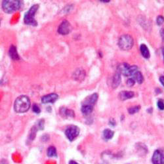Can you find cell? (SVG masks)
Segmentation results:
<instances>
[{"label": "cell", "mask_w": 164, "mask_h": 164, "mask_svg": "<svg viewBox=\"0 0 164 164\" xmlns=\"http://www.w3.org/2000/svg\"><path fill=\"white\" fill-rule=\"evenodd\" d=\"M30 105L31 103L28 97L22 95L15 100L14 103V110L17 113H24L29 110Z\"/></svg>", "instance_id": "1"}, {"label": "cell", "mask_w": 164, "mask_h": 164, "mask_svg": "<svg viewBox=\"0 0 164 164\" xmlns=\"http://www.w3.org/2000/svg\"><path fill=\"white\" fill-rule=\"evenodd\" d=\"M22 1L18 0H5L2 2V9L7 13H12L20 9Z\"/></svg>", "instance_id": "2"}, {"label": "cell", "mask_w": 164, "mask_h": 164, "mask_svg": "<svg viewBox=\"0 0 164 164\" xmlns=\"http://www.w3.org/2000/svg\"><path fill=\"white\" fill-rule=\"evenodd\" d=\"M39 8V5L35 4L30 8V9L25 13L24 21V23L28 25H31V26H37V22L35 20L34 16L35 13L38 11Z\"/></svg>", "instance_id": "3"}, {"label": "cell", "mask_w": 164, "mask_h": 164, "mask_svg": "<svg viewBox=\"0 0 164 164\" xmlns=\"http://www.w3.org/2000/svg\"><path fill=\"white\" fill-rule=\"evenodd\" d=\"M134 44V41L131 36L129 35H123L119 39L118 45L119 48L124 51H128L131 49Z\"/></svg>", "instance_id": "4"}, {"label": "cell", "mask_w": 164, "mask_h": 164, "mask_svg": "<svg viewBox=\"0 0 164 164\" xmlns=\"http://www.w3.org/2000/svg\"><path fill=\"white\" fill-rule=\"evenodd\" d=\"M118 71L119 73L122 74L125 76H133V75L138 70L137 66H131L127 63H122L118 66Z\"/></svg>", "instance_id": "5"}, {"label": "cell", "mask_w": 164, "mask_h": 164, "mask_svg": "<svg viewBox=\"0 0 164 164\" xmlns=\"http://www.w3.org/2000/svg\"><path fill=\"white\" fill-rule=\"evenodd\" d=\"M80 134V129L76 126H70L65 130V135L70 141H73Z\"/></svg>", "instance_id": "6"}, {"label": "cell", "mask_w": 164, "mask_h": 164, "mask_svg": "<svg viewBox=\"0 0 164 164\" xmlns=\"http://www.w3.org/2000/svg\"><path fill=\"white\" fill-rule=\"evenodd\" d=\"M153 164H164V151L156 150L152 157Z\"/></svg>", "instance_id": "7"}, {"label": "cell", "mask_w": 164, "mask_h": 164, "mask_svg": "<svg viewBox=\"0 0 164 164\" xmlns=\"http://www.w3.org/2000/svg\"><path fill=\"white\" fill-rule=\"evenodd\" d=\"M71 24L68 21L65 20L59 25V28H58V32L61 35H67L71 32Z\"/></svg>", "instance_id": "8"}, {"label": "cell", "mask_w": 164, "mask_h": 164, "mask_svg": "<svg viewBox=\"0 0 164 164\" xmlns=\"http://www.w3.org/2000/svg\"><path fill=\"white\" fill-rule=\"evenodd\" d=\"M58 99H59V96L56 93H50L49 94H47L41 97V102L43 104L47 103H54L55 102H56Z\"/></svg>", "instance_id": "9"}, {"label": "cell", "mask_w": 164, "mask_h": 164, "mask_svg": "<svg viewBox=\"0 0 164 164\" xmlns=\"http://www.w3.org/2000/svg\"><path fill=\"white\" fill-rule=\"evenodd\" d=\"M60 114L64 118H72L75 116V113L73 110L65 107L60 108Z\"/></svg>", "instance_id": "10"}, {"label": "cell", "mask_w": 164, "mask_h": 164, "mask_svg": "<svg viewBox=\"0 0 164 164\" xmlns=\"http://www.w3.org/2000/svg\"><path fill=\"white\" fill-rule=\"evenodd\" d=\"M97 99H98V94L97 93H93L85 99L83 105H90L93 106L97 102Z\"/></svg>", "instance_id": "11"}, {"label": "cell", "mask_w": 164, "mask_h": 164, "mask_svg": "<svg viewBox=\"0 0 164 164\" xmlns=\"http://www.w3.org/2000/svg\"><path fill=\"white\" fill-rule=\"evenodd\" d=\"M135 94L133 91H121L119 93V99L121 101H126V100L129 99L133 98L134 97Z\"/></svg>", "instance_id": "12"}, {"label": "cell", "mask_w": 164, "mask_h": 164, "mask_svg": "<svg viewBox=\"0 0 164 164\" xmlns=\"http://www.w3.org/2000/svg\"><path fill=\"white\" fill-rule=\"evenodd\" d=\"M85 76V72L84 70H83L82 68L77 69V70L75 71L73 74L74 79L77 80V81H82V80H84Z\"/></svg>", "instance_id": "13"}, {"label": "cell", "mask_w": 164, "mask_h": 164, "mask_svg": "<svg viewBox=\"0 0 164 164\" xmlns=\"http://www.w3.org/2000/svg\"><path fill=\"white\" fill-rule=\"evenodd\" d=\"M9 55L10 57L13 60H18L20 59V57H19V55L18 54L16 46L11 45L10 47L9 50Z\"/></svg>", "instance_id": "14"}, {"label": "cell", "mask_w": 164, "mask_h": 164, "mask_svg": "<svg viewBox=\"0 0 164 164\" xmlns=\"http://www.w3.org/2000/svg\"><path fill=\"white\" fill-rule=\"evenodd\" d=\"M120 82H121V74L119 73L118 72L113 77L112 82V87L114 89L118 87Z\"/></svg>", "instance_id": "15"}, {"label": "cell", "mask_w": 164, "mask_h": 164, "mask_svg": "<svg viewBox=\"0 0 164 164\" xmlns=\"http://www.w3.org/2000/svg\"><path fill=\"white\" fill-rule=\"evenodd\" d=\"M140 50L141 52V54L143 55L144 58L145 59H149L151 57V54H150V51L148 47L144 44H142L140 46Z\"/></svg>", "instance_id": "16"}, {"label": "cell", "mask_w": 164, "mask_h": 164, "mask_svg": "<svg viewBox=\"0 0 164 164\" xmlns=\"http://www.w3.org/2000/svg\"><path fill=\"white\" fill-rule=\"evenodd\" d=\"M93 106L90 105H82V112L83 115L87 116L93 112Z\"/></svg>", "instance_id": "17"}, {"label": "cell", "mask_w": 164, "mask_h": 164, "mask_svg": "<svg viewBox=\"0 0 164 164\" xmlns=\"http://www.w3.org/2000/svg\"><path fill=\"white\" fill-rule=\"evenodd\" d=\"M47 155L49 158H57V150L54 146H49L47 151Z\"/></svg>", "instance_id": "18"}, {"label": "cell", "mask_w": 164, "mask_h": 164, "mask_svg": "<svg viewBox=\"0 0 164 164\" xmlns=\"http://www.w3.org/2000/svg\"><path fill=\"white\" fill-rule=\"evenodd\" d=\"M133 78L135 80V82H137L139 84H141L144 81V77L139 71H137V72L133 75Z\"/></svg>", "instance_id": "19"}, {"label": "cell", "mask_w": 164, "mask_h": 164, "mask_svg": "<svg viewBox=\"0 0 164 164\" xmlns=\"http://www.w3.org/2000/svg\"><path fill=\"white\" fill-rule=\"evenodd\" d=\"M114 135V132L109 129H106L103 131V137L106 140L111 139L113 137Z\"/></svg>", "instance_id": "20"}, {"label": "cell", "mask_w": 164, "mask_h": 164, "mask_svg": "<svg viewBox=\"0 0 164 164\" xmlns=\"http://www.w3.org/2000/svg\"><path fill=\"white\" fill-rule=\"evenodd\" d=\"M140 106H135L131 107L128 109V112L130 114H134L138 112L140 110Z\"/></svg>", "instance_id": "21"}, {"label": "cell", "mask_w": 164, "mask_h": 164, "mask_svg": "<svg viewBox=\"0 0 164 164\" xmlns=\"http://www.w3.org/2000/svg\"><path fill=\"white\" fill-rule=\"evenodd\" d=\"M37 127H32V129H31V134L30 135V140H33L35 137V135L36 133H37Z\"/></svg>", "instance_id": "22"}, {"label": "cell", "mask_w": 164, "mask_h": 164, "mask_svg": "<svg viewBox=\"0 0 164 164\" xmlns=\"http://www.w3.org/2000/svg\"><path fill=\"white\" fill-rule=\"evenodd\" d=\"M157 105L160 110H164V101H163L162 99L158 100V101L157 102Z\"/></svg>", "instance_id": "23"}, {"label": "cell", "mask_w": 164, "mask_h": 164, "mask_svg": "<svg viewBox=\"0 0 164 164\" xmlns=\"http://www.w3.org/2000/svg\"><path fill=\"white\" fill-rule=\"evenodd\" d=\"M156 23H157V24L159 25V26L162 25L163 23H164V18L162 16H158L156 19Z\"/></svg>", "instance_id": "24"}, {"label": "cell", "mask_w": 164, "mask_h": 164, "mask_svg": "<svg viewBox=\"0 0 164 164\" xmlns=\"http://www.w3.org/2000/svg\"><path fill=\"white\" fill-rule=\"evenodd\" d=\"M32 110H33V112L36 113V114H40V112H41V110H40V107H39L37 104L33 105Z\"/></svg>", "instance_id": "25"}, {"label": "cell", "mask_w": 164, "mask_h": 164, "mask_svg": "<svg viewBox=\"0 0 164 164\" xmlns=\"http://www.w3.org/2000/svg\"><path fill=\"white\" fill-rule=\"evenodd\" d=\"M36 127H37V128H38V129H43V127H44V120H43V119H40V120L38 121V126Z\"/></svg>", "instance_id": "26"}, {"label": "cell", "mask_w": 164, "mask_h": 164, "mask_svg": "<svg viewBox=\"0 0 164 164\" xmlns=\"http://www.w3.org/2000/svg\"><path fill=\"white\" fill-rule=\"evenodd\" d=\"M135 80L133 79V78H129L127 80V85L129 86V87H132V86H133L135 85Z\"/></svg>", "instance_id": "27"}, {"label": "cell", "mask_w": 164, "mask_h": 164, "mask_svg": "<svg viewBox=\"0 0 164 164\" xmlns=\"http://www.w3.org/2000/svg\"><path fill=\"white\" fill-rule=\"evenodd\" d=\"M109 124L110 125V126H114L115 125H116V121L114 120V119H110V120L109 121Z\"/></svg>", "instance_id": "28"}, {"label": "cell", "mask_w": 164, "mask_h": 164, "mask_svg": "<svg viewBox=\"0 0 164 164\" xmlns=\"http://www.w3.org/2000/svg\"><path fill=\"white\" fill-rule=\"evenodd\" d=\"M160 81L161 83H162L163 86H164V76H161L160 77Z\"/></svg>", "instance_id": "29"}, {"label": "cell", "mask_w": 164, "mask_h": 164, "mask_svg": "<svg viewBox=\"0 0 164 164\" xmlns=\"http://www.w3.org/2000/svg\"><path fill=\"white\" fill-rule=\"evenodd\" d=\"M160 33H161V35H162L163 40H164V29L161 30Z\"/></svg>", "instance_id": "30"}, {"label": "cell", "mask_w": 164, "mask_h": 164, "mask_svg": "<svg viewBox=\"0 0 164 164\" xmlns=\"http://www.w3.org/2000/svg\"><path fill=\"white\" fill-rule=\"evenodd\" d=\"M69 164H79V163H77L76 162H75V161L71 160L70 161V162H69Z\"/></svg>", "instance_id": "31"}, {"label": "cell", "mask_w": 164, "mask_h": 164, "mask_svg": "<svg viewBox=\"0 0 164 164\" xmlns=\"http://www.w3.org/2000/svg\"><path fill=\"white\" fill-rule=\"evenodd\" d=\"M162 54H163V60H164V47L162 48Z\"/></svg>", "instance_id": "32"}, {"label": "cell", "mask_w": 164, "mask_h": 164, "mask_svg": "<svg viewBox=\"0 0 164 164\" xmlns=\"http://www.w3.org/2000/svg\"><path fill=\"white\" fill-rule=\"evenodd\" d=\"M101 2H103V3H109L110 1H102Z\"/></svg>", "instance_id": "33"}]
</instances>
